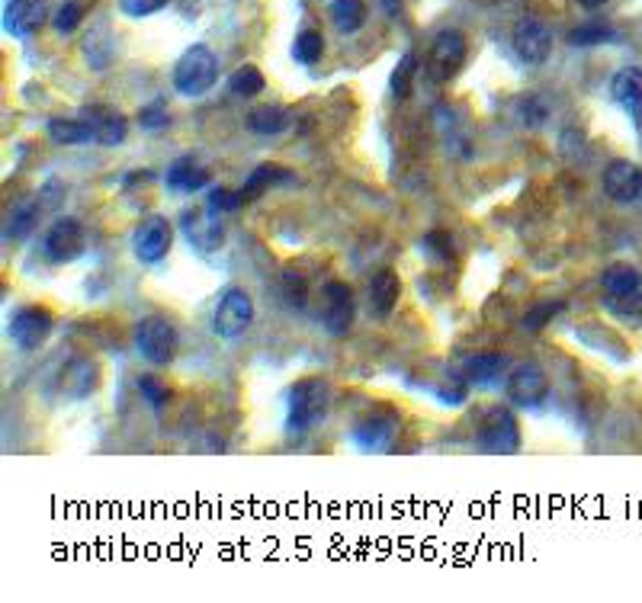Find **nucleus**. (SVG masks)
<instances>
[{
  "mask_svg": "<svg viewBox=\"0 0 642 603\" xmlns=\"http://www.w3.org/2000/svg\"><path fill=\"white\" fill-rule=\"evenodd\" d=\"M325 55V39L318 29H302L292 42V59L299 65H315L318 59Z\"/></svg>",
  "mask_w": 642,
  "mask_h": 603,
  "instance_id": "cd10ccee",
  "label": "nucleus"
},
{
  "mask_svg": "<svg viewBox=\"0 0 642 603\" xmlns=\"http://www.w3.org/2000/svg\"><path fill=\"white\" fill-rule=\"evenodd\" d=\"M610 97L624 113L642 120V67H620L610 80Z\"/></svg>",
  "mask_w": 642,
  "mask_h": 603,
  "instance_id": "a211bd4d",
  "label": "nucleus"
},
{
  "mask_svg": "<svg viewBox=\"0 0 642 603\" xmlns=\"http://www.w3.org/2000/svg\"><path fill=\"white\" fill-rule=\"evenodd\" d=\"M466 55H469L466 36H463V33H456V29H443V33L433 39V46H430L425 71H428V77L433 80V84H446L450 77H456V74H460V67H463V62H466Z\"/></svg>",
  "mask_w": 642,
  "mask_h": 603,
  "instance_id": "0eeeda50",
  "label": "nucleus"
},
{
  "mask_svg": "<svg viewBox=\"0 0 642 603\" xmlns=\"http://www.w3.org/2000/svg\"><path fill=\"white\" fill-rule=\"evenodd\" d=\"M93 382H97V366L90 360H72L68 369H65V376H62V389L68 395H74V399L90 395Z\"/></svg>",
  "mask_w": 642,
  "mask_h": 603,
  "instance_id": "a878e982",
  "label": "nucleus"
},
{
  "mask_svg": "<svg viewBox=\"0 0 642 603\" xmlns=\"http://www.w3.org/2000/svg\"><path fill=\"white\" fill-rule=\"evenodd\" d=\"M328 16L341 36H351V33L363 29V23H366V3L363 0H331Z\"/></svg>",
  "mask_w": 642,
  "mask_h": 603,
  "instance_id": "393cba45",
  "label": "nucleus"
},
{
  "mask_svg": "<svg viewBox=\"0 0 642 603\" xmlns=\"http://www.w3.org/2000/svg\"><path fill=\"white\" fill-rule=\"evenodd\" d=\"M42 251L52 264H72L87 251V231L77 218H59L42 238Z\"/></svg>",
  "mask_w": 642,
  "mask_h": 603,
  "instance_id": "1a4fd4ad",
  "label": "nucleus"
},
{
  "mask_svg": "<svg viewBox=\"0 0 642 603\" xmlns=\"http://www.w3.org/2000/svg\"><path fill=\"white\" fill-rule=\"evenodd\" d=\"M254 325V299L251 292L231 286L222 292V299L215 302L213 312V331L225 340H235L241 337L248 328Z\"/></svg>",
  "mask_w": 642,
  "mask_h": 603,
  "instance_id": "20e7f679",
  "label": "nucleus"
},
{
  "mask_svg": "<svg viewBox=\"0 0 642 603\" xmlns=\"http://www.w3.org/2000/svg\"><path fill=\"white\" fill-rule=\"evenodd\" d=\"M164 184H167V190H174V193H197V190H206V187L213 184V174H210L203 164H197L193 158H177V161L167 167Z\"/></svg>",
  "mask_w": 642,
  "mask_h": 603,
  "instance_id": "f3484780",
  "label": "nucleus"
},
{
  "mask_svg": "<svg viewBox=\"0 0 642 603\" xmlns=\"http://www.w3.org/2000/svg\"><path fill=\"white\" fill-rule=\"evenodd\" d=\"M604 193L614 202H637L642 197V167L637 161L617 158L604 167Z\"/></svg>",
  "mask_w": 642,
  "mask_h": 603,
  "instance_id": "ddd939ff",
  "label": "nucleus"
},
{
  "mask_svg": "<svg viewBox=\"0 0 642 603\" xmlns=\"http://www.w3.org/2000/svg\"><path fill=\"white\" fill-rule=\"evenodd\" d=\"M295 177L284 171L280 164H257L254 171H251V177L244 180V187H241V193H244V200H257L264 190H270V187H277V184H292Z\"/></svg>",
  "mask_w": 642,
  "mask_h": 603,
  "instance_id": "4be33fe9",
  "label": "nucleus"
},
{
  "mask_svg": "<svg viewBox=\"0 0 642 603\" xmlns=\"http://www.w3.org/2000/svg\"><path fill=\"white\" fill-rule=\"evenodd\" d=\"M164 7H167V0H119V10L126 16H151Z\"/></svg>",
  "mask_w": 642,
  "mask_h": 603,
  "instance_id": "79ce46f5",
  "label": "nucleus"
},
{
  "mask_svg": "<svg viewBox=\"0 0 642 603\" xmlns=\"http://www.w3.org/2000/svg\"><path fill=\"white\" fill-rule=\"evenodd\" d=\"M177 347H180V335L167 318L148 315L136 325V350L151 366H171L177 356Z\"/></svg>",
  "mask_w": 642,
  "mask_h": 603,
  "instance_id": "7ed1b4c3",
  "label": "nucleus"
},
{
  "mask_svg": "<svg viewBox=\"0 0 642 603\" xmlns=\"http://www.w3.org/2000/svg\"><path fill=\"white\" fill-rule=\"evenodd\" d=\"M139 126L148 129V133H161V129H167L171 126V113H167V106L158 100V103H148L139 110Z\"/></svg>",
  "mask_w": 642,
  "mask_h": 603,
  "instance_id": "58836bf2",
  "label": "nucleus"
},
{
  "mask_svg": "<svg viewBox=\"0 0 642 603\" xmlns=\"http://www.w3.org/2000/svg\"><path fill=\"white\" fill-rule=\"evenodd\" d=\"M604 309L620 318H640L642 315V289L630 296H604Z\"/></svg>",
  "mask_w": 642,
  "mask_h": 603,
  "instance_id": "473e14b6",
  "label": "nucleus"
},
{
  "mask_svg": "<svg viewBox=\"0 0 642 603\" xmlns=\"http://www.w3.org/2000/svg\"><path fill=\"white\" fill-rule=\"evenodd\" d=\"M244 193L241 190H228V187H215L210 190V209L218 212V215H228V212H238L244 205Z\"/></svg>",
  "mask_w": 642,
  "mask_h": 603,
  "instance_id": "e433bc0d",
  "label": "nucleus"
},
{
  "mask_svg": "<svg viewBox=\"0 0 642 603\" xmlns=\"http://www.w3.org/2000/svg\"><path fill=\"white\" fill-rule=\"evenodd\" d=\"M228 87H231V93L235 97H257L264 87H267V80H264V74H261V67L254 65H241L231 77H228Z\"/></svg>",
  "mask_w": 642,
  "mask_h": 603,
  "instance_id": "c85d7f7f",
  "label": "nucleus"
},
{
  "mask_svg": "<svg viewBox=\"0 0 642 603\" xmlns=\"http://www.w3.org/2000/svg\"><path fill=\"white\" fill-rule=\"evenodd\" d=\"M322 296H325V315H322L325 331L331 337H348V331L354 328V318H357L354 289L341 279H331Z\"/></svg>",
  "mask_w": 642,
  "mask_h": 603,
  "instance_id": "9d476101",
  "label": "nucleus"
},
{
  "mask_svg": "<svg viewBox=\"0 0 642 603\" xmlns=\"http://www.w3.org/2000/svg\"><path fill=\"white\" fill-rule=\"evenodd\" d=\"M607 0H578V7H584V10H597V7H604Z\"/></svg>",
  "mask_w": 642,
  "mask_h": 603,
  "instance_id": "a18cd8bd",
  "label": "nucleus"
},
{
  "mask_svg": "<svg viewBox=\"0 0 642 603\" xmlns=\"http://www.w3.org/2000/svg\"><path fill=\"white\" fill-rule=\"evenodd\" d=\"M49 20V3L46 0H7L3 7V29L10 36H33L46 26Z\"/></svg>",
  "mask_w": 642,
  "mask_h": 603,
  "instance_id": "2eb2a0df",
  "label": "nucleus"
},
{
  "mask_svg": "<svg viewBox=\"0 0 642 603\" xmlns=\"http://www.w3.org/2000/svg\"><path fill=\"white\" fill-rule=\"evenodd\" d=\"M284 299L289 305H295V309H302L305 305V299H309V286H305V279L299 276V273H292V269H286L284 273Z\"/></svg>",
  "mask_w": 642,
  "mask_h": 603,
  "instance_id": "ea45409f",
  "label": "nucleus"
},
{
  "mask_svg": "<svg viewBox=\"0 0 642 603\" xmlns=\"http://www.w3.org/2000/svg\"><path fill=\"white\" fill-rule=\"evenodd\" d=\"M514 52L527 65H543L553 52V33L540 20H520L514 26Z\"/></svg>",
  "mask_w": 642,
  "mask_h": 603,
  "instance_id": "f8f14e48",
  "label": "nucleus"
},
{
  "mask_svg": "<svg viewBox=\"0 0 642 603\" xmlns=\"http://www.w3.org/2000/svg\"><path fill=\"white\" fill-rule=\"evenodd\" d=\"M614 33L610 26H601V23H591V26H578L569 33L571 46H601V42H610Z\"/></svg>",
  "mask_w": 642,
  "mask_h": 603,
  "instance_id": "c9c22d12",
  "label": "nucleus"
},
{
  "mask_svg": "<svg viewBox=\"0 0 642 603\" xmlns=\"http://www.w3.org/2000/svg\"><path fill=\"white\" fill-rule=\"evenodd\" d=\"M331 411V386L318 376L299 379L289 389V414H286V430L292 437L315 430L318 424H325Z\"/></svg>",
  "mask_w": 642,
  "mask_h": 603,
  "instance_id": "f257e3e1",
  "label": "nucleus"
},
{
  "mask_svg": "<svg viewBox=\"0 0 642 603\" xmlns=\"http://www.w3.org/2000/svg\"><path fill=\"white\" fill-rule=\"evenodd\" d=\"M399 414L395 411H389V407H382V411H376V414H369V417H363L357 427H354V443H357L360 450H366V453H373V450H386L392 440H395V434H399Z\"/></svg>",
  "mask_w": 642,
  "mask_h": 603,
  "instance_id": "4468645a",
  "label": "nucleus"
},
{
  "mask_svg": "<svg viewBox=\"0 0 642 603\" xmlns=\"http://www.w3.org/2000/svg\"><path fill=\"white\" fill-rule=\"evenodd\" d=\"M49 138L55 145H87V141H97V129L80 113V116H68V120H52L49 123Z\"/></svg>",
  "mask_w": 642,
  "mask_h": 603,
  "instance_id": "412c9836",
  "label": "nucleus"
},
{
  "mask_svg": "<svg viewBox=\"0 0 642 603\" xmlns=\"http://www.w3.org/2000/svg\"><path fill=\"white\" fill-rule=\"evenodd\" d=\"M292 123V113L286 106H257L251 116H248V126L251 133L257 135H280L289 129Z\"/></svg>",
  "mask_w": 642,
  "mask_h": 603,
  "instance_id": "bb28decb",
  "label": "nucleus"
},
{
  "mask_svg": "<svg viewBox=\"0 0 642 603\" xmlns=\"http://www.w3.org/2000/svg\"><path fill=\"white\" fill-rule=\"evenodd\" d=\"M563 312V302H540V305H533L527 315H524V328L527 331H540V328H546L550 322H553V315H559Z\"/></svg>",
  "mask_w": 642,
  "mask_h": 603,
  "instance_id": "4c0bfd02",
  "label": "nucleus"
},
{
  "mask_svg": "<svg viewBox=\"0 0 642 603\" xmlns=\"http://www.w3.org/2000/svg\"><path fill=\"white\" fill-rule=\"evenodd\" d=\"M171 244H174V225L164 215H148L133 235V251L144 267L161 264L171 254Z\"/></svg>",
  "mask_w": 642,
  "mask_h": 603,
  "instance_id": "6e6552de",
  "label": "nucleus"
},
{
  "mask_svg": "<svg viewBox=\"0 0 642 603\" xmlns=\"http://www.w3.org/2000/svg\"><path fill=\"white\" fill-rule=\"evenodd\" d=\"M39 209H42L39 202H23V205H16L13 215H10V222H7V238H10V241H23V238L36 228Z\"/></svg>",
  "mask_w": 642,
  "mask_h": 603,
  "instance_id": "c756f323",
  "label": "nucleus"
},
{
  "mask_svg": "<svg viewBox=\"0 0 642 603\" xmlns=\"http://www.w3.org/2000/svg\"><path fill=\"white\" fill-rule=\"evenodd\" d=\"M379 3H382V13L386 16H395L402 10V0H379Z\"/></svg>",
  "mask_w": 642,
  "mask_h": 603,
  "instance_id": "37998d69",
  "label": "nucleus"
},
{
  "mask_svg": "<svg viewBox=\"0 0 642 603\" xmlns=\"http://www.w3.org/2000/svg\"><path fill=\"white\" fill-rule=\"evenodd\" d=\"M501 366H504V356L501 353H476L473 360H466L463 366V379L476 389L482 386H492L501 376Z\"/></svg>",
  "mask_w": 642,
  "mask_h": 603,
  "instance_id": "5701e85b",
  "label": "nucleus"
},
{
  "mask_svg": "<svg viewBox=\"0 0 642 603\" xmlns=\"http://www.w3.org/2000/svg\"><path fill=\"white\" fill-rule=\"evenodd\" d=\"M80 16H84V13H80V7H77L74 0H68V3H62V7H59V13H55V20H52V23H55V29H59L62 36H68V33H74V29L80 26Z\"/></svg>",
  "mask_w": 642,
  "mask_h": 603,
  "instance_id": "a19ab883",
  "label": "nucleus"
},
{
  "mask_svg": "<svg viewBox=\"0 0 642 603\" xmlns=\"http://www.w3.org/2000/svg\"><path fill=\"white\" fill-rule=\"evenodd\" d=\"M52 328H55V318L42 305H23L7 322V335L13 340V347L23 350V353L39 350L46 343V337L52 335Z\"/></svg>",
  "mask_w": 642,
  "mask_h": 603,
  "instance_id": "423d86ee",
  "label": "nucleus"
},
{
  "mask_svg": "<svg viewBox=\"0 0 642 603\" xmlns=\"http://www.w3.org/2000/svg\"><path fill=\"white\" fill-rule=\"evenodd\" d=\"M415 71H418V62H415V55H412V52H408V55H402V62L395 65V71H392V80H389V87H392V97L405 100V97L412 93V84H415Z\"/></svg>",
  "mask_w": 642,
  "mask_h": 603,
  "instance_id": "2f4dec72",
  "label": "nucleus"
},
{
  "mask_svg": "<svg viewBox=\"0 0 642 603\" xmlns=\"http://www.w3.org/2000/svg\"><path fill=\"white\" fill-rule=\"evenodd\" d=\"M507 399L517 407H540L550 399L546 373L540 366H530V363L511 369V376H507Z\"/></svg>",
  "mask_w": 642,
  "mask_h": 603,
  "instance_id": "9b49d317",
  "label": "nucleus"
},
{
  "mask_svg": "<svg viewBox=\"0 0 642 603\" xmlns=\"http://www.w3.org/2000/svg\"><path fill=\"white\" fill-rule=\"evenodd\" d=\"M139 180H151V174H148V171H144V174L136 171V174H129V177L123 180V187H133V184H139Z\"/></svg>",
  "mask_w": 642,
  "mask_h": 603,
  "instance_id": "c03bdc74",
  "label": "nucleus"
},
{
  "mask_svg": "<svg viewBox=\"0 0 642 603\" xmlns=\"http://www.w3.org/2000/svg\"><path fill=\"white\" fill-rule=\"evenodd\" d=\"M479 447L486 453H495V456H511L520 450V427H517V417L507 411V407H489L479 420Z\"/></svg>",
  "mask_w": 642,
  "mask_h": 603,
  "instance_id": "39448f33",
  "label": "nucleus"
},
{
  "mask_svg": "<svg viewBox=\"0 0 642 603\" xmlns=\"http://www.w3.org/2000/svg\"><path fill=\"white\" fill-rule=\"evenodd\" d=\"M174 90L180 97H206L218 80V59L210 46H190L174 65Z\"/></svg>",
  "mask_w": 642,
  "mask_h": 603,
  "instance_id": "f03ea898",
  "label": "nucleus"
},
{
  "mask_svg": "<svg viewBox=\"0 0 642 603\" xmlns=\"http://www.w3.org/2000/svg\"><path fill=\"white\" fill-rule=\"evenodd\" d=\"M604 296H630L642 289V273L633 264H610L601 276Z\"/></svg>",
  "mask_w": 642,
  "mask_h": 603,
  "instance_id": "b1692460",
  "label": "nucleus"
},
{
  "mask_svg": "<svg viewBox=\"0 0 642 603\" xmlns=\"http://www.w3.org/2000/svg\"><path fill=\"white\" fill-rule=\"evenodd\" d=\"M190 244L197 251H215L222 244V225H218V215H206L203 209H187L184 218H180Z\"/></svg>",
  "mask_w": 642,
  "mask_h": 603,
  "instance_id": "6ab92c4d",
  "label": "nucleus"
},
{
  "mask_svg": "<svg viewBox=\"0 0 642 603\" xmlns=\"http://www.w3.org/2000/svg\"><path fill=\"white\" fill-rule=\"evenodd\" d=\"M517 120H520V126H527V129H540L546 120H550V106H546V100H540V97H524L520 103H517Z\"/></svg>",
  "mask_w": 642,
  "mask_h": 603,
  "instance_id": "7c9ffc66",
  "label": "nucleus"
},
{
  "mask_svg": "<svg viewBox=\"0 0 642 603\" xmlns=\"http://www.w3.org/2000/svg\"><path fill=\"white\" fill-rule=\"evenodd\" d=\"M139 392H142V399L151 404L154 411H161L164 404L171 402V389H167L158 376H151V373H148V376H139Z\"/></svg>",
  "mask_w": 642,
  "mask_h": 603,
  "instance_id": "f704fd0d",
  "label": "nucleus"
},
{
  "mask_svg": "<svg viewBox=\"0 0 642 603\" xmlns=\"http://www.w3.org/2000/svg\"><path fill=\"white\" fill-rule=\"evenodd\" d=\"M80 113L93 123V129H97V141H100V145L116 148V145H123V141H126V135H129V123H126V116H119L116 110H106V106H87V110H80Z\"/></svg>",
  "mask_w": 642,
  "mask_h": 603,
  "instance_id": "aec40b11",
  "label": "nucleus"
},
{
  "mask_svg": "<svg viewBox=\"0 0 642 603\" xmlns=\"http://www.w3.org/2000/svg\"><path fill=\"white\" fill-rule=\"evenodd\" d=\"M399 296H402V279H399L395 269H379V273L369 279L366 299H369V312H373L376 318H389V315L395 312V305H399Z\"/></svg>",
  "mask_w": 642,
  "mask_h": 603,
  "instance_id": "dca6fc26",
  "label": "nucleus"
},
{
  "mask_svg": "<svg viewBox=\"0 0 642 603\" xmlns=\"http://www.w3.org/2000/svg\"><path fill=\"white\" fill-rule=\"evenodd\" d=\"M421 251L430 254L433 261H440V264H450L453 261V238L446 231H430V235L421 238Z\"/></svg>",
  "mask_w": 642,
  "mask_h": 603,
  "instance_id": "72a5a7b5",
  "label": "nucleus"
}]
</instances>
